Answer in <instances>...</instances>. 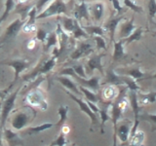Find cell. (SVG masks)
Masks as SVG:
<instances>
[{
  "label": "cell",
  "mask_w": 156,
  "mask_h": 146,
  "mask_svg": "<svg viewBox=\"0 0 156 146\" xmlns=\"http://www.w3.org/2000/svg\"><path fill=\"white\" fill-rule=\"evenodd\" d=\"M36 115L34 107H23L15 111L11 118V126L16 130H23L31 123Z\"/></svg>",
  "instance_id": "1"
},
{
  "label": "cell",
  "mask_w": 156,
  "mask_h": 146,
  "mask_svg": "<svg viewBox=\"0 0 156 146\" xmlns=\"http://www.w3.org/2000/svg\"><path fill=\"white\" fill-rule=\"evenodd\" d=\"M57 60H58V57L54 56L47 58V60H42V61L39 62L36 65V67L34 68L31 72H29L27 74L23 76V81L33 80L40 75L47 74V73L51 72L57 64Z\"/></svg>",
  "instance_id": "2"
},
{
  "label": "cell",
  "mask_w": 156,
  "mask_h": 146,
  "mask_svg": "<svg viewBox=\"0 0 156 146\" xmlns=\"http://www.w3.org/2000/svg\"><path fill=\"white\" fill-rule=\"evenodd\" d=\"M60 15H67V6L63 0H53L51 3H49L46 8L43 9L36 19H44L53 16H60Z\"/></svg>",
  "instance_id": "3"
},
{
  "label": "cell",
  "mask_w": 156,
  "mask_h": 146,
  "mask_svg": "<svg viewBox=\"0 0 156 146\" xmlns=\"http://www.w3.org/2000/svg\"><path fill=\"white\" fill-rule=\"evenodd\" d=\"M20 91H21V88H19L16 91H14L11 94H9L3 101L1 100L2 103H1V110H0L1 111L0 112V125H1L2 129L5 128V124H6L8 117L10 113L13 111L15 102H16Z\"/></svg>",
  "instance_id": "4"
},
{
  "label": "cell",
  "mask_w": 156,
  "mask_h": 146,
  "mask_svg": "<svg viewBox=\"0 0 156 146\" xmlns=\"http://www.w3.org/2000/svg\"><path fill=\"white\" fill-rule=\"evenodd\" d=\"M1 64L8 65L10 67L14 68V71H15L14 80L11 83V86H14L15 83L18 82L22 72L23 70L27 69V68H29V66L32 64V62L28 60H24V58H15V60H11V61H4L1 62Z\"/></svg>",
  "instance_id": "5"
},
{
  "label": "cell",
  "mask_w": 156,
  "mask_h": 146,
  "mask_svg": "<svg viewBox=\"0 0 156 146\" xmlns=\"http://www.w3.org/2000/svg\"><path fill=\"white\" fill-rule=\"evenodd\" d=\"M27 100L31 107L34 108H41L43 110L47 109V101L44 96V92L41 89H39L38 87H35L31 92L27 96Z\"/></svg>",
  "instance_id": "6"
},
{
  "label": "cell",
  "mask_w": 156,
  "mask_h": 146,
  "mask_svg": "<svg viewBox=\"0 0 156 146\" xmlns=\"http://www.w3.org/2000/svg\"><path fill=\"white\" fill-rule=\"evenodd\" d=\"M132 129V123L129 120H123L117 124V128L113 135V146H116V137H118L121 144L129 142V136Z\"/></svg>",
  "instance_id": "7"
},
{
  "label": "cell",
  "mask_w": 156,
  "mask_h": 146,
  "mask_svg": "<svg viewBox=\"0 0 156 146\" xmlns=\"http://www.w3.org/2000/svg\"><path fill=\"white\" fill-rule=\"evenodd\" d=\"M66 94L67 96L70 97V99L72 100H74L76 103L78 104V106H79V108L82 112H84L85 114H87L88 116L90 117L91 119V124L92 126H96V127H99L100 126V123H99V118H98V115L95 114L94 112H93L91 110V108L89 107V105L87 104V102L84 101L82 99H80V97L76 96L73 92H69V91H66Z\"/></svg>",
  "instance_id": "8"
},
{
  "label": "cell",
  "mask_w": 156,
  "mask_h": 146,
  "mask_svg": "<svg viewBox=\"0 0 156 146\" xmlns=\"http://www.w3.org/2000/svg\"><path fill=\"white\" fill-rule=\"evenodd\" d=\"M105 56V53H101V54H94L92 55L88 61H86L85 65V71L87 75H92L94 70H99L101 72V74L104 75V66L101 63V58Z\"/></svg>",
  "instance_id": "9"
},
{
  "label": "cell",
  "mask_w": 156,
  "mask_h": 146,
  "mask_svg": "<svg viewBox=\"0 0 156 146\" xmlns=\"http://www.w3.org/2000/svg\"><path fill=\"white\" fill-rule=\"evenodd\" d=\"M26 24V21H23L21 18H18L9 24V26L6 27V29L4 30V33L2 35V39L1 42L4 43L6 42L7 40L11 38L16 37L19 32L21 31V29L23 28V26Z\"/></svg>",
  "instance_id": "10"
},
{
  "label": "cell",
  "mask_w": 156,
  "mask_h": 146,
  "mask_svg": "<svg viewBox=\"0 0 156 146\" xmlns=\"http://www.w3.org/2000/svg\"><path fill=\"white\" fill-rule=\"evenodd\" d=\"M94 48L92 44L87 41H80L76 49L70 54V58L72 61H77L81 57H84L94 53Z\"/></svg>",
  "instance_id": "11"
},
{
  "label": "cell",
  "mask_w": 156,
  "mask_h": 146,
  "mask_svg": "<svg viewBox=\"0 0 156 146\" xmlns=\"http://www.w3.org/2000/svg\"><path fill=\"white\" fill-rule=\"evenodd\" d=\"M72 17L76 19L78 22L81 19H86L87 22L90 21L91 15L89 11V5L87 4L86 0H81L80 3L75 5L72 12Z\"/></svg>",
  "instance_id": "12"
},
{
  "label": "cell",
  "mask_w": 156,
  "mask_h": 146,
  "mask_svg": "<svg viewBox=\"0 0 156 146\" xmlns=\"http://www.w3.org/2000/svg\"><path fill=\"white\" fill-rule=\"evenodd\" d=\"M56 81L66 88V89L69 90V92H73L75 96H81L82 92L79 90V86H78L74 81H72L68 76H63V75H58L56 78Z\"/></svg>",
  "instance_id": "13"
},
{
  "label": "cell",
  "mask_w": 156,
  "mask_h": 146,
  "mask_svg": "<svg viewBox=\"0 0 156 146\" xmlns=\"http://www.w3.org/2000/svg\"><path fill=\"white\" fill-rule=\"evenodd\" d=\"M3 139L6 141L8 146H19V145H24V142L23 139L20 137L17 133H14L12 130L10 129H3Z\"/></svg>",
  "instance_id": "14"
},
{
  "label": "cell",
  "mask_w": 156,
  "mask_h": 146,
  "mask_svg": "<svg viewBox=\"0 0 156 146\" xmlns=\"http://www.w3.org/2000/svg\"><path fill=\"white\" fill-rule=\"evenodd\" d=\"M89 11H90V15L92 16V18L94 19L95 22H100L102 19L105 15V4L101 2V1H97L89 5Z\"/></svg>",
  "instance_id": "15"
},
{
  "label": "cell",
  "mask_w": 156,
  "mask_h": 146,
  "mask_svg": "<svg viewBox=\"0 0 156 146\" xmlns=\"http://www.w3.org/2000/svg\"><path fill=\"white\" fill-rule=\"evenodd\" d=\"M58 21L62 27V29L66 33H72L75 27L79 24V22L73 17H68L66 15L65 16H58Z\"/></svg>",
  "instance_id": "16"
},
{
  "label": "cell",
  "mask_w": 156,
  "mask_h": 146,
  "mask_svg": "<svg viewBox=\"0 0 156 146\" xmlns=\"http://www.w3.org/2000/svg\"><path fill=\"white\" fill-rule=\"evenodd\" d=\"M123 19H125V16H116L114 18L110 19L108 22H106L104 26V28L105 29L106 31L109 32V36H110V41L112 42L114 39V34H115V31H116V28H117V26H118V23L122 21Z\"/></svg>",
  "instance_id": "17"
},
{
  "label": "cell",
  "mask_w": 156,
  "mask_h": 146,
  "mask_svg": "<svg viewBox=\"0 0 156 146\" xmlns=\"http://www.w3.org/2000/svg\"><path fill=\"white\" fill-rule=\"evenodd\" d=\"M105 84H109L112 86H120V85H124V82L123 79H122V76L117 74L113 69L108 68L106 70Z\"/></svg>",
  "instance_id": "18"
},
{
  "label": "cell",
  "mask_w": 156,
  "mask_h": 146,
  "mask_svg": "<svg viewBox=\"0 0 156 146\" xmlns=\"http://www.w3.org/2000/svg\"><path fill=\"white\" fill-rule=\"evenodd\" d=\"M121 71L119 72V74H124L126 76H130L132 77L133 79H135L136 81H140L143 79H147L146 77H148L149 79V76H147L140 69V67H136V68H132V69H120Z\"/></svg>",
  "instance_id": "19"
},
{
  "label": "cell",
  "mask_w": 156,
  "mask_h": 146,
  "mask_svg": "<svg viewBox=\"0 0 156 146\" xmlns=\"http://www.w3.org/2000/svg\"><path fill=\"white\" fill-rule=\"evenodd\" d=\"M136 29V26L134 24V17L131 19V21H128L124 23L120 27V33H119V38L120 39H125L129 37L133 31Z\"/></svg>",
  "instance_id": "20"
},
{
  "label": "cell",
  "mask_w": 156,
  "mask_h": 146,
  "mask_svg": "<svg viewBox=\"0 0 156 146\" xmlns=\"http://www.w3.org/2000/svg\"><path fill=\"white\" fill-rule=\"evenodd\" d=\"M55 125L52 123H45L42 125H38L35 127H27L24 130H23V133L24 134H28V135H33V134H38L42 133L43 130H46L48 129H51L52 127H54Z\"/></svg>",
  "instance_id": "21"
},
{
  "label": "cell",
  "mask_w": 156,
  "mask_h": 146,
  "mask_svg": "<svg viewBox=\"0 0 156 146\" xmlns=\"http://www.w3.org/2000/svg\"><path fill=\"white\" fill-rule=\"evenodd\" d=\"M124 42L125 39H120L119 41L114 42V50H113V55H112V58H113L114 61H119L125 57Z\"/></svg>",
  "instance_id": "22"
},
{
  "label": "cell",
  "mask_w": 156,
  "mask_h": 146,
  "mask_svg": "<svg viewBox=\"0 0 156 146\" xmlns=\"http://www.w3.org/2000/svg\"><path fill=\"white\" fill-rule=\"evenodd\" d=\"M83 29L88 33V35H92V36H96V35H100V36H105V29L104 26H98V24H92V26H83Z\"/></svg>",
  "instance_id": "23"
},
{
  "label": "cell",
  "mask_w": 156,
  "mask_h": 146,
  "mask_svg": "<svg viewBox=\"0 0 156 146\" xmlns=\"http://www.w3.org/2000/svg\"><path fill=\"white\" fill-rule=\"evenodd\" d=\"M58 34L56 31H52L49 32L48 36L46 38V41L44 42V51L48 52L52 47H58Z\"/></svg>",
  "instance_id": "24"
},
{
  "label": "cell",
  "mask_w": 156,
  "mask_h": 146,
  "mask_svg": "<svg viewBox=\"0 0 156 146\" xmlns=\"http://www.w3.org/2000/svg\"><path fill=\"white\" fill-rule=\"evenodd\" d=\"M67 113H68V106L66 105H61L58 107V114L60 116V120L57 122V124H55V126L58 129L62 128L65 126L66 122L67 120Z\"/></svg>",
  "instance_id": "25"
},
{
  "label": "cell",
  "mask_w": 156,
  "mask_h": 146,
  "mask_svg": "<svg viewBox=\"0 0 156 146\" xmlns=\"http://www.w3.org/2000/svg\"><path fill=\"white\" fill-rule=\"evenodd\" d=\"M38 15V12L35 8V6H33L30 11L28 12V15H27V22H26V26H24V30L27 28H31L34 26V24H35V21H36V17Z\"/></svg>",
  "instance_id": "26"
},
{
  "label": "cell",
  "mask_w": 156,
  "mask_h": 146,
  "mask_svg": "<svg viewBox=\"0 0 156 146\" xmlns=\"http://www.w3.org/2000/svg\"><path fill=\"white\" fill-rule=\"evenodd\" d=\"M79 90H80V92H82V94L85 96L87 100H90L92 102H95V103H98V102L100 101V97L96 95V92H93L92 90L87 89V88L82 87V86H79Z\"/></svg>",
  "instance_id": "27"
},
{
  "label": "cell",
  "mask_w": 156,
  "mask_h": 146,
  "mask_svg": "<svg viewBox=\"0 0 156 146\" xmlns=\"http://www.w3.org/2000/svg\"><path fill=\"white\" fill-rule=\"evenodd\" d=\"M15 0H6L5 1V9L3 14L0 16V22L3 23L7 19V18L10 16V13H11L14 8H15Z\"/></svg>",
  "instance_id": "28"
},
{
  "label": "cell",
  "mask_w": 156,
  "mask_h": 146,
  "mask_svg": "<svg viewBox=\"0 0 156 146\" xmlns=\"http://www.w3.org/2000/svg\"><path fill=\"white\" fill-rule=\"evenodd\" d=\"M138 96L140 97V102L143 104L154 103L156 101V92H151L148 94H140Z\"/></svg>",
  "instance_id": "29"
},
{
  "label": "cell",
  "mask_w": 156,
  "mask_h": 146,
  "mask_svg": "<svg viewBox=\"0 0 156 146\" xmlns=\"http://www.w3.org/2000/svg\"><path fill=\"white\" fill-rule=\"evenodd\" d=\"M146 121L151 125V130H156V115L155 114H149V113H144L140 114V121Z\"/></svg>",
  "instance_id": "30"
},
{
  "label": "cell",
  "mask_w": 156,
  "mask_h": 146,
  "mask_svg": "<svg viewBox=\"0 0 156 146\" xmlns=\"http://www.w3.org/2000/svg\"><path fill=\"white\" fill-rule=\"evenodd\" d=\"M141 35H143V28L141 27L136 28L129 37L125 38V43L128 45V44L133 43L135 41H139L141 39Z\"/></svg>",
  "instance_id": "31"
},
{
  "label": "cell",
  "mask_w": 156,
  "mask_h": 146,
  "mask_svg": "<svg viewBox=\"0 0 156 146\" xmlns=\"http://www.w3.org/2000/svg\"><path fill=\"white\" fill-rule=\"evenodd\" d=\"M122 79H123L124 85L128 88V90H132V91H136L138 92L140 88L136 84V81L133 78H130L129 76H122Z\"/></svg>",
  "instance_id": "32"
},
{
  "label": "cell",
  "mask_w": 156,
  "mask_h": 146,
  "mask_svg": "<svg viewBox=\"0 0 156 146\" xmlns=\"http://www.w3.org/2000/svg\"><path fill=\"white\" fill-rule=\"evenodd\" d=\"M144 139V134L140 130H136V134L130 139L129 141V146H140V144L143 143V141Z\"/></svg>",
  "instance_id": "33"
},
{
  "label": "cell",
  "mask_w": 156,
  "mask_h": 146,
  "mask_svg": "<svg viewBox=\"0 0 156 146\" xmlns=\"http://www.w3.org/2000/svg\"><path fill=\"white\" fill-rule=\"evenodd\" d=\"M100 116H101V133L104 134L105 130H104V127H105V122L109 121L111 119V116L108 114V112H107V107L105 108H100Z\"/></svg>",
  "instance_id": "34"
},
{
  "label": "cell",
  "mask_w": 156,
  "mask_h": 146,
  "mask_svg": "<svg viewBox=\"0 0 156 146\" xmlns=\"http://www.w3.org/2000/svg\"><path fill=\"white\" fill-rule=\"evenodd\" d=\"M72 36L74 39H80V38H88L89 35H88V33L83 29V27L80 26V23L78 24V26L75 27L74 30L72 31Z\"/></svg>",
  "instance_id": "35"
},
{
  "label": "cell",
  "mask_w": 156,
  "mask_h": 146,
  "mask_svg": "<svg viewBox=\"0 0 156 146\" xmlns=\"http://www.w3.org/2000/svg\"><path fill=\"white\" fill-rule=\"evenodd\" d=\"M93 39H94V41L96 42V48L98 51H101V50L106 51V42L105 40L104 36L96 35V36H93Z\"/></svg>",
  "instance_id": "36"
},
{
  "label": "cell",
  "mask_w": 156,
  "mask_h": 146,
  "mask_svg": "<svg viewBox=\"0 0 156 146\" xmlns=\"http://www.w3.org/2000/svg\"><path fill=\"white\" fill-rule=\"evenodd\" d=\"M66 143H67V141L66 137V134L61 131L60 134L57 136V138L55 140H53L50 145L51 146H66Z\"/></svg>",
  "instance_id": "37"
},
{
  "label": "cell",
  "mask_w": 156,
  "mask_h": 146,
  "mask_svg": "<svg viewBox=\"0 0 156 146\" xmlns=\"http://www.w3.org/2000/svg\"><path fill=\"white\" fill-rule=\"evenodd\" d=\"M123 3H124V6L126 8H129L132 10V11H134L136 13H143L144 12L143 7H140V6H139V5L135 4L132 0H123Z\"/></svg>",
  "instance_id": "38"
},
{
  "label": "cell",
  "mask_w": 156,
  "mask_h": 146,
  "mask_svg": "<svg viewBox=\"0 0 156 146\" xmlns=\"http://www.w3.org/2000/svg\"><path fill=\"white\" fill-rule=\"evenodd\" d=\"M148 15L151 23H153V19L156 15V0H149L148 2Z\"/></svg>",
  "instance_id": "39"
},
{
  "label": "cell",
  "mask_w": 156,
  "mask_h": 146,
  "mask_svg": "<svg viewBox=\"0 0 156 146\" xmlns=\"http://www.w3.org/2000/svg\"><path fill=\"white\" fill-rule=\"evenodd\" d=\"M49 32L47 30H45L44 28H37L36 29V39L38 41H41L42 43H44L46 41V38L48 36Z\"/></svg>",
  "instance_id": "40"
},
{
  "label": "cell",
  "mask_w": 156,
  "mask_h": 146,
  "mask_svg": "<svg viewBox=\"0 0 156 146\" xmlns=\"http://www.w3.org/2000/svg\"><path fill=\"white\" fill-rule=\"evenodd\" d=\"M72 68L74 69L75 73L78 75V76H80L82 78H87V74H86V71H85V67L83 66V64H75V65H73Z\"/></svg>",
  "instance_id": "41"
},
{
  "label": "cell",
  "mask_w": 156,
  "mask_h": 146,
  "mask_svg": "<svg viewBox=\"0 0 156 146\" xmlns=\"http://www.w3.org/2000/svg\"><path fill=\"white\" fill-rule=\"evenodd\" d=\"M52 1H53V0H37L36 4L34 5V6H35L38 14L40 13V12H42L43 11V8L45 7V6H47V4L51 3Z\"/></svg>",
  "instance_id": "42"
},
{
  "label": "cell",
  "mask_w": 156,
  "mask_h": 146,
  "mask_svg": "<svg viewBox=\"0 0 156 146\" xmlns=\"http://www.w3.org/2000/svg\"><path fill=\"white\" fill-rule=\"evenodd\" d=\"M112 5H113V8L116 11V16H122V13H123L125 10H123L121 4L119 2V0H111Z\"/></svg>",
  "instance_id": "43"
},
{
  "label": "cell",
  "mask_w": 156,
  "mask_h": 146,
  "mask_svg": "<svg viewBox=\"0 0 156 146\" xmlns=\"http://www.w3.org/2000/svg\"><path fill=\"white\" fill-rule=\"evenodd\" d=\"M86 102H87V104L89 105V107L91 108V110H92L93 112H94L95 114L99 115V113H100V108L97 106V104L95 103V102H92V101H90V100H87Z\"/></svg>",
  "instance_id": "44"
},
{
  "label": "cell",
  "mask_w": 156,
  "mask_h": 146,
  "mask_svg": "<svg viewBox=\"0 0 156 146\" xmlns=\"http://www.w3.org/2000/svg\"><path fill=\"white\" fill-rule=\"evenodd\" d=\"M13 86L10 85L7 89H5V90H0V99L1 100H4L7 97V96L10 94V89H11Z\"/></svg>",
  "instance_id": "45"
},
{
  "label": "cell",
  "mask_w": 156,
  "mask_h": 146,
  "mask_svg": "<svg viewBox=\"0 0 156 146\" xmlns=\"http://www.w3.org/2000/svg\"><path fill=\"white\" fill-rule=\"evenodd\" d=\"M2 127L0 125V146H3L2 144V139H3V135H2Z\"/></svg>",
  "instance_id": "46"
},
{
  "label": "cell",
  "mask_w": 156,
  "mask_h": 146,
  "mask_svg": "<svg viewBox=\"0 0 156 146\" xmlns=\"http://www.w3.org/2000/svg\"><path fill=\"white\" fill-rule=\"evenodd\" d=\"M149 79H156V73L152 76H149Z\"/></svg>",
  "instance_id": "47"
},
{
  "label": "cell",
  "mask_w": 156,
  "mask_h": 146,
  "mask_svg": "<svg viewBox=\"0 0 156 146\" xmlns=\"http://www.w3.org/2000/svg\"><path fill=\"white\" fill-rule=\"evenodd\" d=\"M1 103H2V102H0V110H1Z\"/></svg>",
  "instance_id": "48"
},
{
  "label": "cell",
  "mask_w": 156,
  "mask_h": 146,
  "mask_svg": "<svg viewBox=\"0 0 156 146\" xmlns=\"http://www.w3.org/2000/svg\"><path fill=\"white\" fill-rule=\"evenodd\" d=\"M0 4H1V0H0Z\"/></svg>",
  "instance_id": "49"
},
{
  "label": "cell",
  "mask_w": 156,
  "mask_h": 146,
  "mask_svg": "<svg viewBox=\"0 0 156 146\" xmlns=\"http://www.w3.org/2000/svg\"><path fill=\"white\" fill-rule=\"evenodd\" d=\"M0 48H1V45H0Z\"/></svg>",
  "instance_id": "50"
},
{
  "label": "cell",
  "mask_w": 156,
  "mask_h": 146,
  "mask_svg": "<svg viewBox=\"0 0 156 146\" xmlns=\"http://www.w3.org/2000/svg\"><path fill=\"white\" fill-rule=\"evenodd\" d=\"M48 146H51V145H48Z\"/></svg>",
  "instance_id": "51"
},
{
  "label": "cell",
  "mask_w": 156,
  "mask_h": 146,
  "mask_svg": "<svg viewBox=\"0 0 156 146\" xmlns=\"http://www.w3.org/2000/svg\"><path fill=\"white\" fill-rule=\"evenodd\" d=\"M0 23H1V22H0Z\"/></svg>",
  "instance_id": "52"
},
{
  "label": "cell",
  "mask_w": 156,
  "mask_h": 146,
  "mask_svg": "<svg viewBox=\"0 0 156 146\" xmlns=\"http://www.w3.org/2000/svg\"><path fill=\"white\" fill-rule=\"evenodd\" d=\"M155 34H156V33H155Z\"/></svg>",
  "instance_id": "53"
}]
</instances>
